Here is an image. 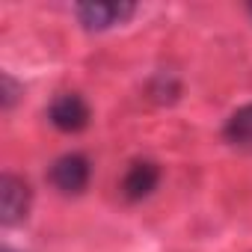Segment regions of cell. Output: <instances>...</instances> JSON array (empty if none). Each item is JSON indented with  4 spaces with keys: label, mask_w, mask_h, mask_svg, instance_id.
<instances>
[{
    "label": "cell",
    "mask_w": 252,
    "mask_h": 252,
    "mask_svg": "<svg viewBox=\"0 0 252 252\" xmlns=\"http://www.w3.org/2000/svg\"><path fill=\"white\" fill-rule=\"evenodd\" d=\"M0 83H3V98H0V104H3V110H12L15 101H18L21 86L12 80V74H3V77H0Z\"/></svg>",
    "instance_id": "obj_7"
},
{
    "label": "cell",
    "mask_w": 252,
    "mask_h": 252,
    "mask_svg": "<svg viewBox=\"0 0 252 252\" xmlns=\"http://www.w3.org/2000/svg\"><path fill=\"white\" fill-rule=\"evenodd\" d=\"M30 184L12 172H3V178H0V220H3V225H18L30 214Z\"/></svg>",
    "instance_id": "obj_4"
},
{
    "label": "cell",
    "mask_w": 252,
    "mask_h": 252,
    "mask_svg": "<svg viewBox=\"0 0 252 252\" xmlns=\"http://www.w3.org/2000/svg\"><path fill=\"white\" fill-rule=\"evenodd\" d=\"M92 119V110L83 95L77 92H60L48 104V122L63 134H80Z\"/></svg>",
    "instance_id": "obj_3"
},
{
    "label": "cell",
    "mask_w": 252,
    "mask_h": 252,
    "mask_svg": "<svg viewBox=\"0 0 252 252\" xmlns=\"http://www.w3.org/2000/svg\"><path fill=\"white\" fill-rule=\"evenodd\" d=\"M249 15H252V3H249Z\"/></svg>",
    "instance_id": "obj_8"
},
{
    "label": "cell",
    "mask_w": 252,
    "mask_h": 252,
    "mask_svg": "<svg viewBox=\"0 0 252 252\" xmlns=\"http://www.w3.org/2000/svg\"><path fill=\"white\" fill-rule=\"evenodd\" d=\"M3 252H12V249H3Z\"/></svg>",
    "instance_id": "obj_9"
},
{
    "label": "cell",
    "mask_w": 252,
    "mask_h": 252,
    "mask_svg": "<svg viewBox=\"0 0 252 252\" xmlns=\"http://www.w3.org/2000/svg\"><path fill=\"white\" fill-rule=\"evenodd\" d=\"M222 137H225L228 146L243 149V152H252V104H243L240 110H234L225 119Z\"/></svg>",
    "instance_id": "obj_6"
},
{
    "label": "cell",
    "mask_w": 252,
    "mask_h": 252,
    "mask_svg": "<svg viewBox=\"0 0 252 252\" xmlns=\"http://www.w3.org/2000/svg\"><path fill=\"white\" fill-rule=\"evenodd\" d=\"M89 178H92V160L80 152L60 155L48 166V181L63 196H80L89 187Z\"/></svg>",
    "instance_id": "obj_1"
},
{
    "label": "cell",
    "mask_w": 252,
    "mask_h": 252,
    "mask_svg": "<svg viewBox=\"0 0 252 252\" xmlns=\"http://www.w3.org/2000/svg\"><path fill=\"white\" fill-rule=\"evenodd\" d=\"M134 12H137V3H128V0H86V3L74 6L77 21L86 30H92V33H101V30H110L116 24H125Z\"/></svg>",
    "instance_id": "obj_2"
},
{
    "label": "cell",
    "mask_w": 252,
    "mask_h": 252,
    "mask_svg": "<svg viewBox=\"0 0 252 252\" xmlns=\"http://www.w3.org/2000/svg\"><path fill=\"white\" fill-rule=\"evenodd\" d=\"M158 184H160V166L155 160L143 158V160H134L128 169H125L119 190H122L125 202H143L158 190Z\"/></svg>",
    "instance_id": "obj_5"
}]
</instances>
